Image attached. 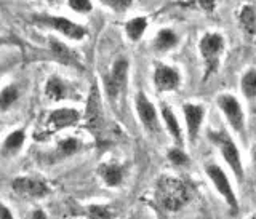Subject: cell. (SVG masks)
I'll return each instance as SVG.
<instances>
[{"label":"cell","mask_w":256,"mask_h":219,"mask_svg":"<svg viewBox=\"0 0 256 219\" xmlns=\"http://www.w3.org/2000/svg\"><path fill=\"white\" fill-rule=\"evenodd\" d=\"M200 56L204 60V82L210 78L213 74H216L221 64V54L224 52V38L222 36L216 34V32H210L205 34L200 40L198 45Z\"/></svg>","instance_id":"5"},{"label":"cell","mask_w":256,"mask_h":219,"mask_svg":"<svg viewBox=\"0 0 256 219\" xmlns=\"http://www.w3.org/2000/svg\"><path fill=\"white\" fill-rule=\"evenodd\" d=\"M197 4L202 6L205 12H213L216 0H197Z\"/></svg>","instance_id":"30"},{"label":"cell","mask_w":256,"mask_h":219,"mask_svg":"<svg viewBox=\"0 0 256 219\" xmlns=\"http://www.w3.org/2000/svg\"><path fill=\"white\" fill-rule=\"evenodd\" d=\"M68 92H69L68 85L64 84L60 77L52 76L50 78H48V82L45 85V94H46L48 100H52V101H61L64 98H68Z\"/></svg>","instance_id":"18"},{"label":"cell","mask_w":256,"mask_h":219,"mask_svg":"<svg viewBox=\"0 0 256 219\" xmlns=\"http://www.w3.org/2000/svg\"><path fill=\"white\" fill-rule=\"evenodd\" d=\"M85 125L88 132L93 134V138L98 142H101L102 134L106 132V117H104L102 100L100 93L98 84H93L88 94L86 109H85Z\"/></svg>","instance_id":"4"},{"label":"cell","mask_w":256,"mask_h":219,"mask_svg":"<svg viewBox=\"0 0 256 219\" xmlns=\"http://www.w3.org/2000/svg\"><path fill=\"white\" fill-rule=\"evenodd\" d=\"M50 53L53 58L64 64V66H70V68H77V69H84L82 62H80L78 56L70 50L68 45H64L60 42L58 38H50Z\"/></svg>","instance_id":"14"},{"label":"cell","mask_w":256,"mask_h":219,"mask_svg":"<svg viewBox=\"0 0 256 219\" xmlns=\"http://www.w3.org/2000/svg\"><path fill=\"white\" fill-rule=\"evenodd\" d=\"M37 26L53 29L56 32H60L64 37H68L70 40H82L86 36V29L80 24L70 21L62 16H50V14H34L32 16Z\"/></svg>","instance_id":"7"},{"label":"cell","mask_w":256,"mask_h":219,"mask_svg":"<svg viewBox=\"0 0 256 219\" xmlns=\"http://www.w3.org/2000/svg\"><path fill=\"white\" fill-rule=\"evenodd\" d=\"M69 6L77 13H88L93 8L90 0H69Z\"/></svg>","instance_id":"28"},{"label":"cell","mask_w":256,"mask_h":219,"mask_svg":"<svg viewBox=\"0 0 256 219\" xmlns=\"http://www.w3.org/2000/svg\"><path fill=\"white\" fill-rule=\"evenodd\" d=\"M12 189L18 194L20 197H28V198H44L50 196V186L45 181L38 180V178H30V176H20L14 178L12 181Z\"/></svg>","instance_id":"10"},{"label":"cell","mask_w":256,"mask_h":219,"mask_svg":"<svg viewBox=\"0 0 256 219\" xmlns=\"http://www.w3.org/2000/svg\"><path fill=\"white\" fill-rule=\"evenodd\" d=\"M166 156H168V160H170L174 166H188L189 165V156L180 148V146L168 149Z\"/></svg>","instance_id":"25"},{"label":"cell","mask_w":256,"mask_h":219,"mask_svg":"<svg viewBox=\"0 0 256 219\" xmlns=\"http://www.w3.org/2000/svg\"><path fill=\"white\" fill-rule=\"evenodd\" d=\"M182 114H184V122H186V132L189 141L196 142L205 118V108L202 104L186 102L182 104Z\"/></svg>","instance_id":"11"},{"label":"cell","mask_w":256,"mask_h":219,"mask_svg":"<svg viewBox=\"0 0 256 219\" xmlns=\"http://www.w3.org/2000/svg\"><path fill=\"white\" fill-rule=\"evenodd\" d=\"M160 117L164 120V125L166 128L168 134H170L174 142L181 146L182 144V130H181V125L178 122V117L174 116V112L170 106H166L165 102L160 104Z\"/></svg>","instance_id":"16"},{"label":"cell","mask_w":256,"mask_h":219,"mask_svg":"<svg viewBox=\"0 0 256 219\" xmlns=\"http://www.w3.org/2000/svg\"><path fill=\"white\" fill-rule=\"evenodd\" d=\"M206 136L210 138V141L218 148L224 164L229 166V170L234 174V178L238 182H244L245 180V168L242 156L237 148V144L232 140V136L226 132V130H216V132H208Z\"/></svg>","instance_id":"2"},{"label":"cell","mask_w":256,"mask_h":219,"mask_svg":"<svg viewBox=\"0 0 256 219\" xmlns=\"http://www.w3.org/2000/svg\"><path fill=\"white\" fill-rule=\"evenodd\" d=\"M178 45V36L172 29H162L154 38V50L158 53L170 52Z\"/></svg>","instance_id":"19"},{"label":"cell","mask_w":256,"mask_h":219,"mask_svg":"<svg viewBox=\"0 0 256 219\" xmlns=\"http://www.w3.org/2000/svg\"><path fill=\"white\" fill-rule=\"evenodd\" d=\"M18 45L20 42H16L14 38H12V37H0V45Z\"/></svg>","instance_id":"32"},{"label":"cell","mask_w":256,"mask_h":219,"mask_svg":"<svg viewBox=\"0 0 256 219\" xmlns=\"http://www.w3.org/2000/svg\"><path fill=\"white\" fill-rule=\"evenodd\" d=\"M253 165H254V170H256V148H254V150H253Z\"/></svg>","instance_id":"33"},{"label":"cell","mask_w":256,"mask_h":219,"mask_svg":"<svg viewBox=\"0 0 256 219\" xmlns=\"http://www.w3.org/2000/svg\"><path fill=\"white\" fill-rule=\"evenodd\" d=\"M204 172L208 178V181H210L214 188V190L218 192V196L224 200V204L228 205L229 212L232 214H238V210H240L238 198L234 190V186L230 182V178L226 173V170L216 164H206Z\"/></svg>","instance_id":"3"},{"label":"cell","mask_w":256,"mask_h":219,"mask_svg":"<svg viewBox=\"0 0 256 219\" xmlns=\"http://www.w3.org/2000/svg\"><path fill=\"white\" fill-rule=\"evenodd\" d=\"M98 174L108 188H120L125 181V168L117 164H101Z\"/></svg>","instance_id":"15"},{"label":"cell","mask_w":256,"mask_h":219,"mask_svg":"<svg viewBox=\"0 0 256 219\" xmlns=\"http://www.w3.org/2000/svg\"><path fill=\"white\" fill-rule=\"evenodd\" d=\"M29 219H48L46 213L44 212V210H34V212L30 213V218Z\"/></svg>","instance_id":"31"},{"label":"cell","mask_w":256,"mask_h":219,"mask_svg":"<svg viewBox=\"0 0 256 219\" xmlns=\"http://www.w3.org/2000/svg\"><path fill=\"white\" fill-rule=\"evenodd\" d=\"M80 120V114L76 109L70 108H62V109H54L50 112V116L46 118V128L48 133L60 132L62 128H68L76 125Z\"/></svg>","instance_id":"13"},{"label":"cell","mask_w":256,"mask_h":219,"mask_svg":"<svg viewBox=\"0 0 256 219\" xmlns=\"http://www.w3.org/2000/svg\"><path fill=\"white\" fill-rule=\"evenodd\" d=\"M194 198V188L182 178L162 174L154 186V202L165 213H178Z\"/></svg>","instance_id":"1"},{"label":"cell","mask_w":256,"mask_h":219,"mask_svg":"<svg viewBox=\"0 0 256 219\" xmlns=\"http://www.w3.org/2000/svg\"><path fill=\"white\" fill-rule=\"evenodd\" d=\"M240 21H242L244 28L248 32H254V26H256V14L253 12L252 6H245L242 10V14H240Z\"/></svg>","instance_id":"26"},{"label":"cell","mask_w":256,"mask_h":219,"mask_svg":"<svg viewBox=\"0 0 256 219\" xmlns=\"http://www.w3.org/2000/svg\"><path fill=\"white\" fill-rule=\"evenodd\" d=\"M181 84V74L166 64H157L154 69V85L160 93L174 92Z\"/></svg>","instance_id":"12"},{"label":"cell","mask_w":256,"mask_h":219,"mask_svg":"<svg viewBox=\"0 0 256 219\" xmlns=\"http://www.w3.org/2000/svg\"><path fill=\"white\" fill-rule=\"evenodd\" d=\"M20 98V92L14 85H8L5 86L2 92H0V110H6L8 108H12L13 104L18 101Z\"/></svg>","instance_id":"24"},{"label":"cell","mask_w":256,"mask_h":219,"mask_svg":"<svg viewBox=\"0 0 256 219\" xmlns=\"http://www.w3.org/2000/svg\"><path fill=\"white\" fill-rule=\"evenodd\" d=\"M24 142H26V132L24 130H16V132L10 133L2 144V156L4 157L14 156L22 148Z\"/></svg>","instance_id":"17"},{"label":"cell","mask_w":256,"mask_h":219,"mask_svg":"<svg viewBox=\"0 0 256 219\" xmlns=\"http://www.w3.org/2000/svg\"><path fill=\"white\" fill-rule=\"evenodd\" d=\"M126 78H128V61L125 58H120L114 62L109 74L104 76V92H106V96L112 102L124 92V88L126 86Z\"/></svg>","instance_id":"8"},{"label":"cell","mask_w":256,"mask_h":219,"mask_svg":"<svg viewBox=\"0 0 256 219\" xmlns=\"http://www.w3.org/2000/svg\"><path fill=\"white\" fill-rule=\"evenodd\" d=\"M248 219H256V213H254V214H252V216L248 218Z\"/></svg>","instance_id":"34"},{"label":"cell","mask_w":256,"mask_h":219,"mask_svg":"<svg viewBox=\"0 0 256 219\" xmlns=\"http://www.w3.org/2000/svg\"><path fill=\"white\" fill-rule=\"evenodd\" d=\"M116 212L109 205H88L86 219H114Z\"/></svg>","instance_id":"23"},{"label":"cell","mask_w":256,"mask_h":219,"mask_svg":"<svg viewBox=\"0 0 256 219\" xmlns=\"http://www.w3.org/2000/svg\"><path fill=\"white\" fill-rule=\"evenodd\" d=\"M216 104H218L220 110L224 114L229 126L237 133L240 140L246 138V125H245V114L242 109V104L234 94L222 93L216 98Z\"/></svg>","instance_id":"6"},{"label":"cell","mask_w":256,"mask_h":219,"mask_svg":"<svg viewBox=\"0 0 256 219\" xmlns=\"http://www.w3.org/2000/svg\"><path fill=\"white\" fill-rule=\"evenodd\" d=\"M240 90L246 100H256V69L246 70L240 80Z\"/></svg>","instance_id":"22"},{"label":"cell","mask_w":256,"mask_h":219,"mask_svg":"<svg viewBox=\"0 0 256 219\" xmlns=\"http://www.w3.org/2000/svg\"><path fill=\"white\" fill-rule=\"evenodd\" d=\"M148 28V20L142 18V16H138V18H133L125 24V32L126 37L132 40V42H138V40L142 37L144 30Z\"/></svg>","instance_id":"21"},{"label":"cell","mask_w":256,"mask_h":219,"mask_svg":"<svg viewBox=\"0 0 256 219\" xmlns=\"http://www.w3.org/2000/svg\"><path fill=\"white\" fill-rule=\"evenodd\" d=\"M80 149H82V141L76 140V138H64L56 144V156L60 158H68L76 156Z\"/></svg>","instance_id":"20"},{"label":"cell","mask_w":256,"mask_h":219,"mask_svg":"<svg viewBox=\"0 0 256 219\" xmlns=\"http://www.w3.org/2000/svg\"><path fill=\"white\" fill-rule=\"evenodd\" d=\"M101 4L112 8V10L117 13H124L125 10H128V8L132 6L133 0H101Z\"/></svg>","instance_id":"27"},{"label":"cell","mask_w":256,"mask_h":219,"mask_svg":"<svg viewBox=\"0 0 256 219\" xmlns=\"http://www.w3.org/2000/svg\"><path fill=\"white\" fill-rule=\"evenodd\" d=\"M136 104V114L141 122V125L146 128V132L150 134L160 136L162 130H160V122H158V114L154 104L150 102V100L146 96L144 92H138L134 98Z\"/></svg>","instance_id":"9"},{"label":"cell","mask_w":256,"mask_h":219,"mask_svg":"<svg viewBox=\"0 0 256 219\" xmlns=\"http://www.w3.org/2000/svg\"><path fill=\"white\" fill-rule=\"evenodd\" d=\"M0 219H14L13 213L10 212V208H8L5 204L0 202Z\"/></svg>","instance_id":"29"}]
</instances>
